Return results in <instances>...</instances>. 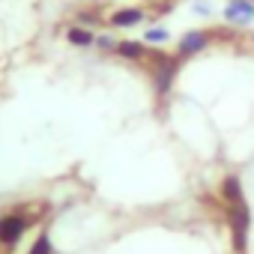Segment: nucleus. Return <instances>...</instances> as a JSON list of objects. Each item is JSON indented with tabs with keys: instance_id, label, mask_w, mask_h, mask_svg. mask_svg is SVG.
Here are the masks:
<instances>
[{
	"instance_id": "obj_5",
	"label": "nucleus",
	"mask_w": 254,
	"mask_h": 254,
	"mask_svg": "<svg viewBox=\"0 0 254 254\" xmlns=\"http://www.w3.org/2000/svg\"><path fill=\"white\" fill-rule=\"evenodd\" d=\"M69 42H75V45H93L96 42V36L90 33V30H84V27H69Z\"/></svg>"
},
{
	"instance_id": "obj_6",
	"label": "nucleus",
	"mask_w": 254,
	"mask_h": 254,
	"mask_svg": "<svg viewBox=\"0 0 254 254\" xmlns=\"http://www.w3.org/2000/svg\"><path fill=\"white\" fill-rule=\"evenodd\" d=\"M168 33L165 30H147V42H165Z\"/></svg>"
},
{
	"instance_id": "obj_1",
	"label": "nucleus",
	"mask_w": 254,
	"mask_h": 254,
	"mask_svg": "<svg viewBox=\"0 0 254 254\" xmlns=\"http://www.w3.org/2000/svg\"><path fill=\"white\" fill-rule=\"evenodd\" d=\"M27 224H30V218H24V215H3L0 218V242H15Z\"/></svg>"
},
{
	"instance_id": "obj_3",
	"label": "nucleus",
	"mask_w": 254,
	"mask_h": 254,
	"mask_svg": "<svg viewBox=\"0 0 254 254\" xmlns=\"http://www.w3.org/2000/svg\"><path fill=\"white\" fill-rule=\"evenodd\" d=\"M221 194H224V200H227L230 206L245 203V200H242V186H239V180H236V177H227V180L221 183Z\"/></svg>"
},
{
	"instance_id": "obj_8",
	"label": "nucleus",
	"mask_w": 254,
	"mask_h": 254,
	"mask_svg": "<svg viewBox=\"0 0 254 254\" xmlns=\"http://www.w3.org/2000/svg\"><path fill=\"white\" fill-rule=\"evenodd\" d=\"M242 3H248V6H254V0H242Z\"/></svg>"
},
{
	"instance_id": "obj_4",
	"label": "nucleus",
	"mask_w": 254,
	"mask_h": 254,
	"mask_svg": "<svg viewBox=\"0 0 254 254\" xmlns=\"http://www.w3.org/2000/svg\"><path fill=\"white\" fill-rule=\"evenodd\" d=\"M114 51L120 57H126V60H144V54H147V48L141 42H117Z\"/></svg>"
},
{
	"instance_id": "obj_2",
	"label": "nucleus",
	"mask_w": 254,
	"mask_h": 254,
	"mask_svg": "<svg viewBox=\"0 0 254 254\" xmlns=\"http://www.w3.org/2000/svg\"><path fill=\"white\" fill-rule=\"evenodd\" d=\"M144 18L147 15L141 9H120V12L111 15V24H117V27H132V24H141Z\"/></svg>"
},
{
	"instance_id": "obj_7",
	"label": "nucleus",
	"mask_w": 254,
	"mask_h": 254,
	"mask_svg": "<svg viewBox=\"0 0 254 254\" xmlns=\"http://www.w3.org/2000/svg\"><path fill=\"white\" fill-rule=\"evenodd\" d=\"M78 21L81 24H96V15L93 12H78Z\"/></svg>"
}]
</instances>
